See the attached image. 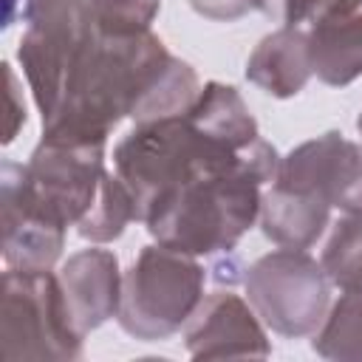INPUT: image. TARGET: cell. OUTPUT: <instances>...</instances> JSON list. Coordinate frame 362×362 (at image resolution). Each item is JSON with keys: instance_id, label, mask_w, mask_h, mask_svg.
<instances>
[{"instance_id": "obj_21", "label": "cell", "mask_w": 362, "mask_h": 362, "mask_svg": "<svg viewBox=\"0 0 362 362\" xmlns=\"http://www.w3.org/2000/svg\"><path fill=\"white\" fill-rule=\"evenodd\" d=\"M189 6L201 17L215 20V23H232V20H240L243 14L255 11L252 0H189Z\"/></svg>"}, {"instance_id": "obj_6", "label": "cell", "mask_w": 362, "mask_h": 362, "mask_svg": "<svg viewBox=\"0 0 362 362\" xmlns=\"http://www.w3.org/2000/svg\"><path fill=\"white\" fill-rule=\"evenodd\" d=\"M255 314L280 337H311L331 305V280L305 249H274L257 257L243 277Z\"/></svg>"}, {"instance_id": "obj_13", "label": "cell", "mask_w": 362, "mask_h": 362, "mask_svg": "<svg viewBox=\"0 0 362 362\" xmlns=\"http://www.w3.org/2000/svg\"><path fill=\"white\" fill-rule=\"evenodd\" d=\"M311 76L308 31L300 25H280L266 34L246 59V79L274 99L297 96Z\"/></svg>"}, {"instance_id": "obj_2", "label": "cell", "mask_w": 362, "mask_h": 362, "mask_svg": "<svg viewBox=\"0 0 362 362\" xmlns=\"http://www.w3.org/2000/svg\"><path fill=\"white\" fill-rule=\"evenodd\" d=\"M201 139L192 170L150 204L141 223L161 246L192 257H229L260 218V187L274 181L280 156L263 136L246 150Z\"/></svg>"}, {"instance_id": "obj_3", "label": "cell", "mask_w": 362, "mask_h": 362, "mask_svg": "<svg viewBox=\"0 0 362 362\" xmlns=\"http://www.w3.org/2000/svg\"><path fill=\"white\" fill-rule=\"evenodd\" d=\"M206 272L198 257L150 243L122 277L116 322L141 342H158L187 325L204 300Z\"/></svg>"}, {"instance_id": "obj_9", "label": "cell", "mask_w": 362, "mask_h": 362, "mask_svg": "<svg viewBox=\"0 0 362 362\" xmlns=\"http://www.w3.org/2000/svg\"><path fill=\"white\" fill-rule=\"evenodd\" d=\"M0 209L6 269L51 272L65 249L68 223L37 198V192L28 184L25 164L3 161Z\"/></svg>"}, {"instance_id": "obj_12", "label": "cell", "mask_w": 362, "mask_h": 362, "mask_svg": "<svg viewBox=\"0 0 362 362\" xmlns=\"http://www.w3.org/2000/svg\"><path fill=\"white\" fill-rule=\"evenodd\" d=\"M59 286L71 311L74 325L88 334L119 314L122 303V272L119 257L110 249H82L71 255L59 269Z\"/></svg>"}, {"instance_id": "obj_25", "label": "cell", "mask_w": 362, "mask_h": 362, "mask_svg": "<svg viewBox=\"0 0 362 362\" xmlns=\"http://www.w3.org/2000/svg\"><path fill=\"white\" fill-rule=\"evenodd\" d=\"M356 130H359V136H362V110H359V116H356Z\"/></svg>"}, {"instance_id": "obj_8", "label": "cell", "mask_w": 362, "mask_h": 362, "mask_svg": "<svg viewBox=\"0 0 362 362\" xmlns=\"http://www.w3.org/2000/svg\"><path fill=\"white\" fill-rule=\"evenodd\" d=\"M107 141H76V139H51L42 136L25 161V175L37 198L57 212L68 226H76L90 209L105 167Z\"/></svg>"}, {"instance_id": "obj_10", "label": "cell", "mask_w": 362, "mask_h": 362, "mask_svg": "<svg viewBox=\"0 0 362 362\" xmlns=\"http://www.w3.org/2000/svg\"><path fill=\"white\" fill-rule=\"evenodd\" d=\"M277 184L305 189L331 204V209H362V144L328 130L288 150L280 158Z\"/></svg>"}, {"instance_id": "obj_11", "label": "cell", "mask_w": 362, "mask_h": 362, "mask_svg": "<svg viewBox=\"0 0 362 362\" xmlns=\"http://www.w3.org/2000/svg\"><path fill=\"white\" fill-rule=\"evenodd\" d=\"M184 345L192 359H223V356H260L272 354L263 320L252 303L235 291H212L195 308L184 325Z\"/></svg>"}, {"instance_id": "obj_16", "label": "cell", "mask_w": 362, "mask_h": 362, "mask_svg": "<svg viewBox=\"0 0 362 362\" xmlns=\"http://www.w3.org/2000/svg\"><path fill=\"white\" fill-rule=\"evenodd\" d=\"M187 116L201 136L229 150H246L260 139V127L255 116L249 113V105L243 102L238 88L215 82V79L201 88Z\"/></svg>"}, {"instance_id": "obj_24", "label": "cell", "mask_w": 362, "mask_h": 362, "mask_svg": "<svg viewBox=\"0 0 362 362\" xmlns=\"http://www.w3.org/2000/svg\"><path fill=\"white\" fill-rule=\"evenodd\" d=\"M6 82H8V107H11V122H8V127H6V144L17 136V130H20V124H25V105H17V96H20V90H17V76H14V71L6 65Z\"/></svg>"}, {"instance_id": "obj_22", "label": "cell", "mask_w": 362, "mask_h": 362, "mask_svg": "<svg viewBox=\"0 0 362 362\" xmlns=\"http://www.w3.org/2000/svg\"><path fill=\"white\" fill-rule=\"evenodd\" d=\"M362 8V0H303V23H322Z\"/></svg>"}, {"instance_id": "obj_19", "label": "cell", "mask_w": 362, "mask_h": 362, "mask_svg": "<svg viewBox=\"0 0 362 362\" xmlns=\"http://www.w3.org/2000/svg\"><path fill=\"white\" fill-rule=\"evenodd\" d=\"M320 263L334 286L339 288L362 286V209L345 212L334 223Z\"/></svg>"}, {"instance_id": "obj_23", "label": "cell", "mask_w": 362, "mask_h": 362, "mask_svg": "<svg viewBox=\"0 0 362 362\" xmlns=\"http://www.w3.org/2000/svg\"><path fill=\"white\" fill-rule=\"evenodd\" d=\"M255 11L280 23V25H300L303 23V0H252Z\"/></svg>"}, {"instance_id": "obj_5", "label": "cell", "mask_w": 362, "mask_h": 362, "mask_svg": "<svg viewBox=\"0 0 362 362\" xmlns=\"http://www.w3.org/2000/svg\"><path fill=\"white\" fill-rule=\"evenodd\" d=\"M96 6L99 0H31L17 59L42 122L59 110L79 54L99 31Z\"/></svg>"}, {"instance_id": "obj_15", "label": "cell", "mask_w": 362, "mask_h": 362, "mask_svg": "<svg viewBox=\"0 0 362 362\" xmlns=\"http://www.w3.org/2000/svg\"><path fill=\"white\" fill-rule=\"evenodd\" d=\"M311 71L331 88H345L362 76V11L314 23L308 31Z\"/></svg>"}, {"instance_id": "obj_20", "label": "cell", "mask_w": 362, "mask_h": 362, "mask_svg": "<svg viewBox=\"0 0 362 362\" xmlns=\"http://www.w3.org/2000/svg\"><path fill=\"white\" fill-rule=\"evenodd\" d=\"M161 11V0H99L96 28L113 37H130L150 31Z\"/></svg>"}, {"instance_id": "obj_14", "label": "cell", "mask_w": 362, "mask_h": 362, "mask_svg": "<svg viewBox=\"0 0 362 362\" xmlns=\"http://www.w3.org/2000/svg\"><path fill=\"white\" fill-rule=\"evenodd\" d=\"M260 229L263 235L286 249H311L328 221H331V204L286 184H272V189L260 198Z\"/></svg>"}, {"instance_id": "obj_4", "label": "cell", "mask_w": 362, "mask_h": 362, "mask_svg": "<svg viewBox=\"0 0 362 362\" xmlns=\"http://www.w3.org/2000/svg\"><path fill=\"white\" fill-rule=\"evenodd\" d=\"M85 334L74 325L59 277L51 272H3L0 345L6 362H74Z\"/></svg>"}, {"instance_id": "obj_1", "label": "cell", "mask_w": 362, "mask_h": 362, "mask_svg": "<svg viewBox=\"0 0 362 362\" xmlns=\"http://www.w3.org/2000/svg\"><path fill=\"white\" fill-rule=\"evenodd\" d=\"M198 93L195 68L170 54L153 31L130 37L96 31L76 59L59 110L42 122V136L107 141L124 116L133 122L184 116Z\"/></svg>"}, {"instance_id": "obj_18", "label": "cell", "mask_w": 362, "mask_h": 362, "mask_svg": "<svg viewBox=\"0 0 362 362\" xmlns=\"http://www.w3.org/2000/svg\"><path fill=\"white\" fill-rule=\"evenodd\" d=\"M130 221H139L136 198L127 189V184L116 173L107 170L90 209L76 223V232H79V238H85L90 243H110V240L122 238V232L127 229Z\"/></svg>"}, {"instance_id": "obj_17", "label": "cell", "mask_w": 362, "mask_h": 362, "mask_svg": "<svg viewBox=\"0 0 362 362\" xmlns=\"http://www.w3.org/2000/svg\"><path fill=\"white\" fill-rule=\"evenodd\" d=\"M311 348L337 362H362V286L342 288L314 334Z\"/></svg>"}, {"instance_id": "obj_7", "label": "cell", "mask_w": 362, "mask_h": 362, "mask_svg": "<svg viewBox=\"0 0 362 362\" xmlns=\"http://www.w3.org/2000/svg\"><path fill=\"white\" fill-rule=\"evenodd\" d=\"M201 150L204 139L187 113L136 122V127L113 147V170L133 192L139 221L158 195L192 170Z\"/></svg>"}]
</instances>
